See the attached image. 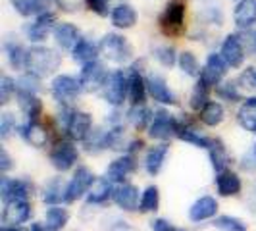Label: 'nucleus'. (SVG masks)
Wrapping results in <instances>:
<instances>
[{
	"label": "nucleus",
	"instance_id": "nucleus-47",
	"mask_svg": "<svg viewBox=\"0 0 256 231\" xmlns=\"http://www.w3.org/2000/svg\"><path fill=\"white\" fill-rule=\"evenodd\" d=\"M14 131H16V120H14V116L10 112H4V114L0 116V139L6 141Z\"/></svg>",
	"mask_w": 256,
	"mask_h": 231
},
{
	"label": "nucleus",
	"instance_id": "nucleus-18",
	"mask_svg": "<svg viewBox=\"0 0 256 231\" xmlns=\"http://www.w3.org/2000/svg\"><path fill=\"white\" fill-rule=\"evenodd\" d=\"M216 212H218V200L214 196L206 194V196H200L198 200L192 202V206L189 208V220L198 224V222L214 218Z\"/></svg>",
	"mask_w": 256,
	"mask_h": 231
},
{
	"label": "nucleus",
	"instance_id": "nucleus-38",
	"mask_svg": "<svg viewBox=\"0 0 256 231\" xmlns=\"http://www.w3.org/2000/svg\"><path fill=\"white\" fill-rule=\"evenodd\" d=\"M128 118L135 129H144L146 126H150V122H152V114H150V110H148L144 104L133 106V108L129 110Z\"/></svg>",
	"mask_w": 256,
	"mask_h": 231
},
{
	"label": "nucleus",
	"instance_id": "nucleus-28",
	"mask_svg": "<svg viewBox=\"0 0 256 231\" xmlns=\"http://www.w3.org/2000/svg\"><path fill=\"white\" fill-rule=\"evenodd\" d=\"M114 196V187L110 180H96L94 185L90 187V191L87 192V202L89 204H104L108 198Z\"/></svg>",
	"mask_w": 256,
	"mask_h": 231
},
{
	"label": "nucleus",
	"instance_id": "nucleus-9",
	"mask_svg": "<svg viewBox=\"0 0 256 231\" xmlns=\"http://www.w3.org/2000/svg\"><path fill=\"white\" fill-rule=\"evenodd\" d=\"M56 16L52 12H40L35 18V22L31 24V26L26 27V33H27V38L31 40V42H42V40H46V37L54 33V29H56Z\"/></svg>",
	"mask_w": 256,
	"mask_h": 231
},
{
	"label": "nucleus",
	"instance_id": "nucleus-55",
	"mask_svg": "<svg viewBox=\"0 0 256 231\" xmlns=\"http://www.w3.org/2000/svg\"><path fill=\"white\" fill-rule=\"evenodd\" d=\"M252 50L256 52V31L252 33Z\"/></svg>",
	"mask_w": 256,
	"mask_h": 231
},
{
	"label": "nucleus",
	"instance_id": "nucleus-20",
	"mask_svg": "<svg viewBox=\"0 0 256 231\" xmlns=\"http://www.w3.org/2000/svg\"><path fill=\"white\" fill-rule=\"evenodd\" d=\"M20 135L35 148H42L48 141V131L44 129V126H40L37 120H29L27 124H24L20 128Z\"/></svg>",
	"mask_w": 256,
	"mask_h": 231
},
{
	"label": "nucleus",
	"instance_id": "nucleus-13",
	"mask_svg": "<svg viewBox=\"0 0 256 231\" xmlns=\"http://www.w3.org/2000/svg\"><path fill=\"white\" fill-rule=\"evenodd\" d=\"M29 218H31V204L27 200H12V202H6L4 206L2 226L18 228V226L26 224Z\"/></svg>",
	"mask_w": 256,
	"mask_h": 231
},
{
	"label": "nucleus",
	"instance_id": "nucleus-6",
	"mask_svg": "<svg viewBox=\"0 0 256 231\" xmlns=\"http://www.w3.org/2000/svg\"><path fill=\"white\" fill-rule=\"evenodd\" d=\"M94 176L89 168L81 166L77 168L72 181L68 183V191H66V202H76L81 196H85L90 191V187L94 185Z\"/></svg>",
	"mask_w": 256,
	"mask_h": 231
},
{
	"label": "nucleus",
	"instance_id": "nucleus-57",
	"mask_svg": "<svg viewBox=\"0 0 256 231\" xmlns=\"http://www.w3.org/2000/svg\"><path fill=\"white\" fill-rule=\"evenodd\" d=\"M254 158H256V144H254Z\"/></svg>",
	"mask_w": 256,
	"mask_h": 231
},
{
	"label": "nucleus",
	"instance_id": "nucleus-25",
	"mask_svg": "<svg viewBox=\"0 0 256 231\" xmlns=\"http://www.w3.org/2000/svg\"><path fill=\"white\" fill-rule=\"evenodd\" d=\"M168 156V144H156L152 148H148V152L144 156V170L148 176H158L160 170L164 166Z\"/></svg>",
	"mask_w": 256,
	"mask_h": 231
},
{
	"label": "nucleus",
	"instance_id": "nucleus-23",
	"mask_svg": "<svg viewBox=\"0 0 256 231\" xmlns=\"http://www.w3.org/2000/svg\"><path fill=\"white\" fill-rule=\"evenodd\" d=\"M146 77H142L139 74V70H131V74H129V100L133 106H141L144 104V98H146Z\"/></svg>",
	"mask_w": 256,
	"mask_h": 231
},
{
	"label": "nucleus",
	"instance_id": "nucleus-14",
	"mask_svg": "<svg viewBox=\"0 0 256 231\" xmlns=\"http://www.w3.org/2000/svg\"><path fill=\"white\" fill-rule=\"evenodd\" d=\"M92 131V118L87 112H79L76 110L70 124L66 126V133L72 141H85Z\"/></svg>",
	"mask_w": 256,
	"mask_h": 231
},
{
	"label": "nucleus",
	"instance_id": "nucleus-7",
	"mask_svg": "<svg viewBox=\"0 0 256 231\" xmlns=\"http://www.w3.org/2000/svg\"><path fill=\"white\" fill-rule=\"evenodd\" d=\"M228 62L222 58V54H210L208 58H206V64L204 68L200 70V76H198V81L200 83H204L206 87H218L220 83H222V79L226 76V72H228Z\"/></svg>",
	"mask_w": 256,
	"mask_h": 231
},
{
	"label": "nucleus",
	"instance_id": "nucleus-51",
	"mask_svg": "<svg viewBox=\"0 0 256 231\" xmlns=\"http://www.w3.org/2000/svg\"><path fill=\"white\" fill-rule=\"evenodd\" d=\"M150 228H152V231H170L172 230V226H170V222L164 218H156L150 222Z\"/></svg>",
	"mask_w": 256,
	"mask_h": 231
},
{
	"label": "nucleus",
	"instance_id": "nucleus-45",
	"mask_svg": "<svg viewBox=\"0 0 256 231\" xmlns=\"http://www.w3.org/2000/svg\"><path fill=\"white\" fill-rule=\"evenodd\" d=\"M216 92H218L220 98L230 100V102H237V100H241V92H239V89H237V85H235V83H231V81L220 83L218 87H216Z\"/></svg>",
	"mask_w": 256,
	"mask_h": 231
},
{
	"label": "nucleus",
	"instance_id": "nucleus-17",
	"mask_svg": "<svg viewBox=\"0 0 256 231\" xmlns=\"http://www.w3.org/2000/svg\"><path fill=\"white\" fill-rule=\"evenodd\" d=\"M146 89H148V94L152 96L156 102L168 104V106L178 102V100H176V94L168 87L166 79L162 76H156V74L146 76Z\"/></svg>",
	"mask_w": 256,
	"mask_h": 231
},
{
	"label": "nucleus",
	"instance_id": "nucleus-53",
	"mask_svg": "<svg viewBox=\"0 0 256 231\" xmlns=\"http://www.w3.org/2000/svg\"><path fill=\"white\" fill-rule=\"evenodd\" d=\"M29 231H56V230H52L48 226H42V224H33Z\"/></svg>",
	"mask_w": 256,
	"mask_h": 231
},
{
	"label": "nucleus",
	"instance_id": "nucleus-12",
	"mask_svg": "<svg viewBox=\"0 0 256 231\" xmlns=\"http://www.w3.org/2000/svg\"><path fill=\"white\" fill-rule=\"evenodd\" d=\"M77 158H79L77 148L68 141L58 142L50 150V162L58 172H68V170H72V168L76 166Z\"/></svg>",
	"mask_w": 256,
	"mask_h": 231
},
{
	"label": "nucleus",
	"instance_id": "nucleus-46",
	"mask_svg": "<svg viewBox=\"0 0 256 231\" xmlns=\"http://www.w3.org/2000/svg\"><path fill=\"white\" fill-rule=\"evenodd\" d=\"M154 56H156V60L160 62L162 66H166V68H172V66L176 64L180 58L176 56V50H174V46H158L156 50H154Z\"/></svg>",
	"mask_w": 256,
	"mask_h": 231
},
{
	"label": "nucleus",
	"instance_id": "nucleus-30",
	"mask_svg": "<svg viewBox=\"0 0 256 231\" xmlns=\"http://www.w3.org/2000/svg\"><path fill=\"white\" fill-rule=\"evenodd\" d=\"M66 191H68V185L62 181V178H54L46 183V187L42 191V200L50 206L60 204L62 200L66 202Z\"/></svg>",
	"mask_w": 256,
	"mask_h": 231
},
{
	"label": "nucleus",
	"instance_id": "nucleus-24",
	"mask_svg": "<svg viewBox=\"0 0 256 231\" xmlns=\"http://www.w3.org/2000/svg\"><path fill=\"white\" fill-rule=\"evenodd\" d=\"M216 189L222 196H235L241 192V178L230 170L220 172L216 176Z\"/></svg>",
	"mask_w": 256,
	"mask_h": 231
},
{
	"label": "nucleus",
	"instance_id": "nucleus-35",
	"mask_svg": "<svg viewBox=\"0 0 256 231\" xmlns=\"http://www.w3.org/2000/svg\"><path fill=\"white\" fill-rule=\"evenodd\" d=\"M10 2L20 16L29 18V16H38L40 12H44L50 0H10Z\"/></svg>",
	"mask_w": 256,
	"mask_h": 231
},
{
	"label": "nucleus",
	"instance_id": "nucleus-43",
	"mask_svg": "<svg viewBox=\"0 0 256 231\" xmlns=\"http://www.w3.org/2000/svg\"><path fill=\"white\" fill-rule=\"evenodd\" d=\"M214 226L220 231H246V226L235 216H220L214 220Z\"/></svg>",
	"mask_w": 256,
	"mask_h": 231
},
{
	"label": "nucleus",
	"instance_id": "nucleus-1",
	"mask_svg": "<svg viewBox=\"0 0 256 231\" xmlns=\"http://www.w3.org/2000/svg\"><path fill=\"white\" fill-rule=\"evenodd\" d=\"M62 64V56L56 50H52L48 46H31L27 50V60H26V70L29 74L37 77H46L52 76Z\"/></svg>",
	"mask_w": 256,
	"mask_h": 231
},
{
	"label": "nucleus",
	"instance_id": "nucleus-3",
	"mask_svg": "<svg viewBox=\"0 0 256 231\" xmlns=\"http://www.w3.org/2000/svg\"><path fill=\"white\" fill-rule=\"evenodd\" d=\"M102 94L104 100L110 106L120 108L124 104V100L129 96V77L124 72H120V70L112 72L106 79V83H104Z\"/></svg>",
	"mask_w": 256,
	"mask_h": 231
},
{
	"label": "nucleus",
	"instance_id": "nucleus-31",
	"mask_svg": "<svg viewBox=\"0 0 256 231\" xmlns=\"http://www.w3.org/2000/svg\"><path fill=\"white\" fill-rule=\"evenodd\" d=\"M18 94V104H20V110L29 118V120H37L40 112H42V104L37 98V94L33 92H16Z\"/></svg>",
	"mask_w": 256,
	"mask_h": 231
},
{
	"label": "nucleus",
	"instance_id": "nucleus-44",
	"mask_svg": "<svg viewBox=\"0 0 256 231\" xmlns=\"http://www.w3.org/2000/svg\"><path fill=\"white\" fill-rule=\"evenodd\" d=\"M18 92V87H16V81H14L10 76H2L0 77V104L6 106L10 102L12 94Z\"/></svg>",
	"mask_w": 256,
	"mask_h": 231
},
{
	"label": "nucleus",
	"instance_id": "nucleus-22",
	"mask_svg": "<svg viewBox=\"0 0 256 231\" xmlns=\"http://www.w3.org/2000/svg\"><path fill=\"white\" fill-rule=\"evenodd\" d=\"M233 22L241 29H248L256 24V0H239L235 12H233Z\"/></svg>",
	"mask_w": 256,
	"mask_h": 231
},
{
	"label": "nucleus",
	"instance_id": "nucleus-37",
	"mask_svg": "<svg viewBox=\"0 0 256 231\" xmlns=\"http://www.w3.org/2000/svg\"><path fill=\"white\" fill-rule=\"evenodd\" d=\"M158 206H160V191H158L156 185H150V187H146V189L142 191L139 210L146 214V212H156Z\"/></svg>",
	"mask_w": 256,
	"mask_h": 231
},
{
	"label": "nucleus",
	"instance_id": "nucleus-5",
	"mask_svg": "<svg viewBox=\"0 0 256 231\" xmlns=\"http://www.w3.org/2000/svg\"><path fill=\"white\" fill-rule=\"evenodd\" d=\"M178 131H180V122L164 110L156 112L148 126V135L156 141H170L172 137H178Z\"/></svg>",
	"mask_w": 256,
	"mask_h": 231
},
{
	"label": "nucleus",
	"instance_id": "nucleus-33",
	"mask_svg": "<svg viewBox=\"0 0 256 231\" xmlns=\"http://www.w3.org/2000/svg\"><path fill=\"white\" fill-rule=\"evenodd\" d=\"M200 114V122L208 126V128H216L220 126L222 122H224V118H226V110H224V106L220 102H214V100H210V102H206V106L198 112Z\"/></svg>",
	"mask_w": 256,
	"mask_h": 231
},
{
	"label": "nucleus",
	"instance_id": "nucleus-11",
	"mask_svg": "<svg viewBox=\"0 0 256 231\" xmlns=\"http://www.w3.org/2000/svg\"><path fill=\"white\" fill-rule=\"evenodd\" d=\"M108 72L104 70V66L100 62H90V64H85L83 70H81V76H79V81L83 85V90H100L108 79Z\"/></svg>",
	"mask_w": 256,
	"mask_h": 231
},
{
	"label": "nucleus",
	"instance_id": "nucleus-36",
	"mask_svg": "<svg viewBox=\"0 0 256 231\" xmlns=\"http://www.w3.org/2000/svg\"><path fill=\"white\" fill-rule=\"evenodd\" d=\"M44 220H46V226L52 228V230L60 231L64 228L66 224H68V220H70V214H68V210L62 208V206H50L48 210H46V214H44Z\"/></svg>",
	"mask_w": 256,
	"mask_h": 231
},
{
	"label": "nucleus",
	"instance_id": "nucleus-48",
	"mask_svg": "<svg viewBox=\"0 0 256 231\" xmlns=\"http://www.w3.org/2000/svg\"><path fill=\"white\" fill-rule=\"evenodd\" d=\"M85 2L90 12H94L100 18H106L110 14V0H85Z\"/></svg>",
	"mask_w": 256,
	"mask_h": 231
},
{
	"label": "nucleus",
	"instance_id": "nucleus-8",
	"mask_svg": "<svg viewBox=\"0 0 256 231\" xmlns=\"http://www.w3.org/2000/svg\"><path fill=\"white\" fill-rule=\"evenodd\" d=\"M185 24V2L183 0H172L160 18V26L168 35L180 33Z\"/></svg>",
	"mask_w": 256,
	"mask_h": 231
},
{
	"label": "nucleus",
	"instance_id": "nucleus-4",
	"mask_svg": "<svg viewBox=\"0 0 256 231\" xmlns=\"http://www.w3.org/2000/svg\"><path fill=\"white\" fill-rule=\"evenodd\" d=\"M50 90H52V96H54L58 102L70 104V102H74L77 96L81 94L83 85H81V81L76 79V77L58 76L52 79Z\"/></svg>",
	"mask_w": 256,
	"mask_h": 231
},
{
	"label": "nucleus",
	"instance_id": "nucleus-19",
	"mask_svg": "<svg viewBox=\"0 0 256 231\" xmlns=\"http://www.w3.org/2000/svg\"><path fill=\"white\" fill-rule=\"evenodd\" d=\"M54 40H56V44H58L62 50H74L76 44L81 40L79 29H77L74 24L62 22V24H58L56 29H54Z\"/></svg>",
	"mask_w": 256,
	"mask_h": 231
},
{
	"label": "nucleus",
	"instance_id": "nucleus-41",
	"mask_svg": "<svg viewBox=\"0 0 256 231\" xmlns=\"http://www.w3.org/2000/svg\"><path fill=\"white\" fill-rule=\"evenodd\" d=\"M16 87H18L20 92H33V94H37L38 90H40V77L27 72V74H24L16 81Z\"/></svg>",
	"mask_w": 256,
	"mask_h": 231
},
{
	"label": "nucleus",
	"instance_id": "nucleus-32",
	"mask_svg": "<svg viewBox=\"0 0 256 231\" xmlns=\"http://www.w3.org/2000/svg\"><path fill=\"white\" fill-rule=\"evenodd\" d=\"M4 52L14 70H26L27 50L16 40H4Z\"/></svg>",
	"mask_w": 256,
	"mask_h": 231
},
{
	"label": "nucleus",
	"instance_id": "nucleus-40",
	"mask_svg": "<svg viewBox=\"0 0 256 231\" xmlns=\"http://www.w3.org/2000/svg\"><path fill=\"white\" fill-rule=\"evenodd\" d=\"M178 64H180V70L185 74V76H189V77H198V76H200L198 60H196V56H194L192 52H189V50L181 52Z\"/></svg>",
	"mask_w": 256,
	"mask_h": 231
},
{
	"label": "nucleus",
	"instance_id": "nucleus-27",
	"mask_svg": "<svg viewBox=\"0 0 256 231\" xmlns=\"http://www.w3.org/2000/svg\"><path fill=\"white\" fill-rule=\"evenodd\" d=\"M208 154H210V162H212V168L216 172H226L228 166H230V154H228V148L226 144L220 141V139H212L210 141V146L206 148Z\"/></svg>",
	"mask_w": 256,
	"mask_h": 231
},
{
	"label": "nucleus",
	"instance_id": "nucleus-42",
	"mask_svg": "<svg viewBox=\"0 0 256 231\" xmlns=\"http://www.w3.org/2000/svg\"><path fill=\"white\" fill-rule=\"evenodd\" d=\"M208 90H210V87H206L204 83H200V81L194 85L192 94H191V108L192 110L200 112V110L206 106V102H210V100H208Z\"/></svg>",
	"mask_w": 256,
	"mask_h": 231
},
{
	"label": "nucleus",
	"instance_id": "nucleus-49",
	"mask_svg": "<svg viewBox=\"0 0 256 231\" xmlns=\"http://www.w3.org/2000/svg\"><path fill=\"white\" fill-rule=\"evenodd\" d=\"M239 81L248 85V87H256V68H246V72L241 76Z\"/></svg>",
	"mask_w": 256,
	"mask_h": 231
},
{
	"label": "nucleus",
	"instance_id": "nucleus-26",
	"mask_svg": "<svg viewBox=\"0 0 256 231\" xmlns=\"http://www.w3.org/2000/svg\"><path fill=\"white\" fill-rule=\"evenodd\" d=\"M110 18H112V26L118 27V29H131L137 24V12L133 10V6L124 4V2L118 4L112 10Z\"/></svg>",
	"mask_w": 256,
	"mask_h": 231
},
{
	"label": "nucleus",
	"instance_id": "nucleus-21",
	"mask_svg": "<svg viewBox=\"0 0 256 231\" xmlns=\"http://www.w3.org/2000/svg\"><path fill=\"white\" fill-rule=\"evenodd\" d=\"M135 170V160L131 156H122L116 158L114 162L106 170V180H110L112 183H126V178Z\"/></svg>",
	"mask_w": 256,
	"mask_h": 231
},
{
	"label": "nucleus",
	"instance_id": "nucleus-52",
	"mask_svg": "<svg viewBox=\"0 0 256 231\" xmlns=\"http://www.w3.org/2000/svg\"><path fill=\"white\" fill-rule=\"evenodd\" d=\"M110 231H135V230H133L131 226H128L126 222H118V224H116V226Z\"/></svg>",
	"mask_w": 256,
	"mask_h": 231
},
{
	"label": "nucleus",
	"instance_id": "nucleus-29",
	"mask_svg": "<svg viewBox=\"0 0 256 231\" xmlns=\"http://www.w3.org/2000/svg\"><path fill=\"white\" fill-rule=\"evenodd\" d=\"M100 54L98 50V44L90 42L87 38H81L76 44V48L72 50V58L79 62V64H90V62H96V56Z\"/></svg>",
	"mask_w": 256,
	"mask_h": 231
},
{
	"label": "nucleus",
	"instance_id": "nucleus-10",
	"mask_svg": "<svg viewBox=\"0 0 256 231\" xmlns=\"http://www.w3.org/2000/svg\"><path fill=\"white\" fill-rule=\"evenodd\" d=\"M31 192V185L26 180H14V178H0V198L2 202H12V200H27Z\"/></svg>",
	"mask_w": 256,
	"mask_h": 231
},
{
	"label": "nucleus",
	"instance_id": "nucleus-34",
	"mask_svg": "<svg viewBox=\"0 0 256 231\" xmlns=\"http://www.w3.org/2000/svg\"><path fill=\"white\" fill-rule=\"evenodd\" d=\"M237 120H239V126L243 129L256 133V96H250L244 100L239 114H237Z\"/></svg>",
	"mask_w": 256,
	"mask_h": 231
},
{
	"label": "nucleus",
	"instance_id": "nucleus-16",
	"mask_svg": "<svg viewBox=\"0 0 256 231\" xmlns=\"http://www.w3.org/2000/svg\"><path fill=\"white\" fill-rule=\"evenodd\" d=\"M112 200H114L122 210H128V212L139 210V204H141L139 189H137L135 185H131V183H120L118 187H114V196H112Z\"/></svg>",
	"mask_w": 256,
	"mask_h": 231
},
{
	"label": "nucleus",
	"instance_id": "nucleus-15",
	"mask_svg": "<svg viewBox=\"0 0 256 231\" xmlns=\"http://www.w3.org/2000/svg\"><path fill=\"white\" fill-rule=\"evenodd\" d=\"M222 58L228 62L230 68H241L244 62V46L239 35H228L222 42Z\"/></svg>",
	"mask_w": 256,
	"mask_h": 231
},
{
	"label": "nucleus",
	"instance_id": "nucleus-39",
	"mask_svg": "<svg viewBox=\"0 0 256 231\" xmlns=\"http://www.w3.org/2000/svg\"><path fill=\"white\" fill-rule=\"evenodd\" d=\"M178 137H180L181 141L191 142V144L198 146V148H208V146H210V141H212V139H208V137H204V135H200L198 131L187 128V126H185V128H183V126H180Z\"/></svg>",
	"mask_w": 256,
	"mask_h": 231
},
{
	"label": "nucleus",
	"instance_id": "nucleus-54",
	"mask_svg": "<svg viewBox=\"0 0 256 231\" xmlns=\"http://www.w3.org/2000/svg\"><path fill=\"white\" fill-rule=\"evenodd\" d=\"M0 231H27V230H24L22 226H18V228H8V226H2V230Z\"/></svg>",
	"mask_w": 256,
	"mask_h": 231
},
{
	"label": "nucleus",
	"instance_id": "nucleus-2",
	"mask_svg": "<svg viewBox=\"0 0 256 231\" xmlns=\"http://www.w3.org/2000/svg\"><path fill=\"white\" fill-rule=\"evenodd\" d=\"M98 50L108 62H114V64H126L133 58V48H131L129 40L118 33L104 35L98 42Z\"/></svg>",
	"mask_w": 256,
	"mask_h": 231
},
{
	"label": "nucleus",
	"instance_id": "nucleus-56",
	"mask_svg": "<svg viewBox=\"0 0 256 231\" xmlns=\"http://www.w3.org/2000/svg\"><path fill=\"white\" fill-rule=\"evenodd\" d=\"M170 231H183V230H176V228H172V230H170Z\"/></svg>",
	"mask_w": 256,
	"mask_h": 231
},
{
	"label": "nucleus",
	"instance_id": "nucleus-50",
	"mask_svg": "<svg viewBox=\"0 0 256 231\" xmlns=\"http://www.w3.org/2000/svg\"><path fill=\"white\" fill-rule=\"evenodd\" d=\"M10 168H12V158H10V154L6 152V148H2L0 150V172L6 174Z\"/></svg>",
	"mask_w": 256,
	"mask_h": 231
}]
</instances>
